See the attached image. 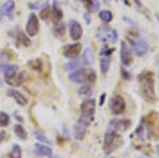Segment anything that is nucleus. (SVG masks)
Listing matches in <instances>:
<instances>
[{
    "instance_id": "bb28decb",
    "label": "nucleus",
    "mask_w": 159,
    "mask_h": 158,
    "mask_svg": "<svg viewBox=\"0 0 159 158\" xmlns=\"http://www.w3.org/2000/svg\"><path fill=\"white\" fill-rule=\"evenodd\" d=\"M81 66V62L80 61H71V62L67 63L65 65V69L67 71H71V70H75V69H79V67Z\"/></svg>"
},
{
    "instance_id": "f8f14e48",
    "label": "nucleus",
    "mask_w": 159,
    "mask_h": 158,
    "mask_svg": "<svg viewBox=\"0 0 159 158\" xmlns=\"http://www.w3.org/2000/svg\"><path fill=\"white\" fill-rule=\"evenodd\" d=\"M89 123L86 122L83 119H80L75 124V129H74V136L75 139L78 140H83L86 136V132H87V127H88Z\"/></svg>"
},
{
    "instance_id": "7ed1b4c3",
    "label": "nucleus",
    "mask_w": 159,
    "mask_h": 158,
    "mask_svg": "<svg viewBox=\"0 0 159 158\" xmlns=\"http://www.w3.org/2000/svg\"><path fill=\"white\" fill-rule=\"evenodd\" d=\"M123 144V138L120 136L117 132L115 131H108L104 137V146L103 150L105 154H110V153L115 152L116 150L119 149Z\"/></svg>"
},
{
    "instance_id": "72a5a7b5",
    "label": "nucleus",
    "mask_w": 159,
    "mask_h": 158,
    "mask_svg": "<svg viewBox=\"0 0 159 158\" xmlns=\"http://www.w3.org/2000/svg\"><path fill=\"white\" fill-rule=\"evenodd\" d=\"M43 3L42 2H37V3H29V7L32 10H36V9H40Z\"/></svg>"
},
{
    "instance_id": "0eeeda50",
    "label": "nucleus",
    "mask_w": 159,
    "mask_h": 158,
    "mask_svg": "<svg viewBox=\"0 0 159 158\" xmlns=\"http://www.w3.org/2000/svg\"><path fill=\"white\" fill-rule=\"evenodd\" d=\"M38 30H39V21H38L36 15L32 13L28 18L27 25H25V32L29 36H35L37 34Z\"/></svg>"
},
{
    "instance_id": "6e6552de",
    "label": "nucleus",
    "mask_w": 159,
    "mask_h": 158,
    "mask_svg": "<svg viewBox=\"0 0 159 158\" xmlns=\"http://www.w3.org/2000/svg\"><path fill=\"white\" fill-rule=\"evenodd\" d=\"M82 50V45L80 43H75L72 45L65 46L63 49V54L65 57L69 58V60H76L79 57L80 53Z\"/></svg>"
},
{
    "instance_id": "f704fd0d",
    "label": "nucleus",
    "mask_w": 159,
    "mask_h": 158,
    "mask_svg": "<svg viewBox=\"0 0 159 158\" xmlns=\"http://www.w3.org/2000/svg\"><path fill=\"white\" fill-rule=\"evenodd\" d=\"M121 73H122V76L125 79V80H129V79H130V75H129V73H127L126 71H125L124 69H121Z\"/></svg>"
},
{
    "instance_id": "37998d69",
    "label": "nucleus",
    "mask_w": 159,
    "mask_h": 158,
    "mask_svg": "<svg viewBox=\"0 0 159 158\" xmlns=\"http://www.w3.org/2000/svg\"><path fill=\"white\" fill-rule=\"evenodd\" d=\"M157 18H158V19H159V16H158V17H157Z\"/></svg>"
},
{
    "instance_id": "b1692460",
    "label": "nucleus",
    "mask_w": 159,
    "mask_h": 158,
    "mask_svg": "<svg viewBox=\"0 0 159 158\" xmlns=\"http://www.w3.org/2000/svg\"><path fill=\"white\" fill-rule=\"evenodd\" d=\"M99 17L101 20H103L104 22H110L112 20V14L107 10H104V11H101L99 13Z\"/></svg>"
},
{
    "instance_id": "4c0bfd02",
    "label": "nucleus",
    "mask_w": 159,
    "mask_h": 158,
    "mask_svg": "<svg viewBox=\"0 0 159 158\" xmlns=\"http://www.w3.org/2000/svg\"><path fill=\"white\" fill-rule=\"evenodd\" d=\"M92 2H93V10H98L100 7V2L98 0H92Z\"/></svg>"
},
{
    "instance_id": "a211bd4d",
    "label": "nucleus",
    "mask_w": 159,
    "mask_h": 158,
    "mask_svg": "<svg viewBox=\"0 0 159 158\" xmlns=\"http://www.w3.org/2000/svg\"><path fill=\"white\" fill-rule=\"evenodd\" d=\"M15 38H16L17 47H19V46L28 47V46L31 45V40L28 38V36L21 31V30H16V35H15Z\"/></svg>"
},
{
    "instance_id": "c03bdc74",
    "label": "nucleus",
    "mask_w": 159,
    "mask_h": 158,
    "mask_svg": "<svg viewBox=\"0 0 159 158\" xmlns=\"http://www.w3.org/2000/svg\"><path fill=\"white\" fill-rule=\"evenodd\" d=\"M78 1H79V0H78Z\"/></svg>"
},
{
    "instance_id": "4be33fe9",
    "label": "nucleus",
    "mask_w": 159,
    "mask_h": 158,
    "mask_svg": "<svg viewBox=\"0 0 159 158\" xmlns=\"http://www.w3.org/2000/svg\"><path fill=\"white\" fill-rule=\"evenodd\" d=\"M3 158H21V149L19 147V146L14 144L12 147V151Z\"/></svg>"
},
{
    "instance_id": "20e7f679",
    "label": "nucleus",
    "mask_w": 159,
    "mask_h": 158,
    "mask_svg": "<svg viewBox=\"0 0 159 158\" xmlns=\"http://www.w3.org/2000/svg\"><path fill=\"white\" fill-rule=\"evenodd\" d=\"M81 111H82V117L81 119L88 122L89 124L91 123L93 120V115L96 111V101L89 99L82 103L81 105Z\"/></svg>"
},
{
    "instance_id": "423d86ee",
    "label": "nucleus",
    "mask_w": 159,
    "mask_h": 158,
    "mask_svg": "<svg viewBox=\"0 0 159 158\" xmlns=\"http://www.w3.org/2000/svg\"><path fill=\"white\" fill-rule=\"evenodd\" d=\"M125 107H126V104H125V101L122 96L116 95L112 97L111 100H110V111H111L112 114L120 115L124 113Z\"/></svg>"
},
{
    "instance_id": "ddd939ff",
    "label": "nucleus",
    "mask_w": 159,
    "mask_h": 158,
    "mask_svg": "<svg viewBox=\"0 0 159 158\" xmlns=\"http://www.w3.org/2000/svg\"><path fill=\"white\" fill-rule=\"evenodd\" d=\"M25 79V72H16V73H14V74L4 76L6 82L9 84V85L15 86V87L21 85V84L24 83Z\"/></svg>"
},
{
    "instance_id": "9b49d317",
    "label": "nucleus",
    "mask_w": 159,
    "mask_h": 158,
    "mask_svg": "<svg viewBox=\"0 0 159 158\" xmlns=\"http://www.w3.org/2000/svg\"><path fill=\"white\" fill-rule=\"evenodd\" d=\"M111 131L115 132H125L130 126V121L129 119H116L112 120L109 124Z\"/></svg>"
},
{
    "instance_id": "f03ea898",
    "label": "nucleus",
    "mask_w": 159,
    "mask_h": 158,
    "mask_svg": "<svg viewBox=\"0 0 159 158\" xmlns=\"http://www.w3.org/2000/svg\"><path fill=\"white\" fill-rule=\"evenodd\" d=\"M69 80L76 84H87L92 85L97 80L96 72L90 68L87 69H78L69 74Z\"/></svg>"
},
{
    "instance_id": "dca6fc26",
    "label": "nucleus",
    "mask_w": 159,
    "mask_h": 158,
    "mask_svg": "<svg viewBox=\"0 0 159 158\" xmlns=\"http://www.w3.org/2000/svg\"><path fill=\"white\" fill-rule=\"evenodd\" d=\"M148 50V46L144 40H139V42L135 43L134 47H133V51L137 56H143Z\"/></svg>"
},
{
    "instance_id": "f3484780",
    "label": "nucleus",
    "mask_w": 159,
    "mask_h": 158,
    "mask_svg": "<svg viewBox=\"0 0 159 158\" xmlns=\"http://www.w3.org/2000/svg\"><path fill=\"white\" fill-rule=\"evenodd\" d=\"M7 96L12 97V98L14 99V100L16 101L19 105H21V106L27 105V103H28L27 98H25L22 93H20L19 91L15 90V89H9V90H7Z\"/></svg>"
},
{
    "instance_id": "473e14b6",
    "label": "nucleus",
    "mask_w": 159,
    "mask_h": 158,
    "mask_svg": "<svg viewBox=\"0 0 159 158\" xmlns=\"http://www.w3.org/2000/svg\"><path fill=\"white\" fill-rule=\"evenodd\" d=\"M82 1L84 2V6L88 11H92L93 10V2H92V0H82Z\"/></svg>"
},
{
    "instance_id": "9d476101",
    "label": "nucleus",
    "mask_w": 159,
    "mask_h": 158,
    "mask_svg": "<svg viewBox=\"0 0 159 158\" xmlns=\"http://www.w3.org/2000/svg\"><path fill=\"white\" fill-rule=\"evenodd\" d=\"M120 56L121 62L124 66H129L133 63V55L129 47L125 42H121V48H120Z\"/></svg>"
},
{
    "instance_id": "1a4fd4ad",
    "label": "nucleus",
    "mask_w": 159,
    "mask_h": 158,
    "mask_svg": "<svg viewBox=\"0 0 159 158\" xmlns=\"http://www.w3.org/2000/svg\"><path fill=\"white\" fill-rule=\"evenodd\" d=\"M69 30H70V37L71 39L74 40V42H78V40L81 39L82 35H83V28L80 25L79 21L76 20H70L69 22Z\"/></svg>"
},
{
    "instance_id": "7c9ffc66",
    "label": "nucleus",
    "mask_w": 159,
    "mask_h": 158,
    "mask_svg": "<svg viewBox=\"0 0 159 158\" xmlns=\"http://www.w3.org/2000/svg\"><path fill=\"white\" fill-rule=\"evenodd\" d=\"M156 116H157V115L155 113H151L150 115H148V116L145 117V122H147V124H148V125H153L156 121Z\"/></svg>"
},
{
    "instance_id": "e433bc0d",
    "label": "nucleus",
    "mask_w": 159,
    "mask_h": 158,
    "mask_svg": "<svg viewBox=\"0 0 159 158\" xmlns=\"http://www.w3.org/2000/svg\"><path fill=\"white\" fill-rule=\"evenodd\" d=\"M84 19H85L86 24H90V16H89L88 13H85V14H84Z\"/></svg>"
},
{
    "instance_id": "393cba45",
    "label": "nucleus",
    "mask_w": 159,
    "mask_h": 158,
    "mask_svg": "<svg viewBox=\"0 0 159 158\" xmlns=\"http://www.w3.org/2000/svg\"><path fill=\"white\" fill-rule=\"evenodd\" d=\"M28 65H29L33 70H37V71L42 70V68H43V62L39 60V58L30 61V62L28 63Z\"/></svg>"
},
{
    "instance_id": "c9c22d12",
    "label": "nucleus",
    "mask_w": 159,
    "mask_h": 158,
    "mask_svg": "<svg viewBox=\"0 0 159 158\" xmlns=\"http://www.w3.org/2000/svg\"><path fill=\"white\" fill-rule=\"evenodd\" d=\"M6 138H7V134L4 133L3 131H0V143L3 142L4 140H6Z\"/></svg>"
},
{
    "instance_id": "a19ab883",
    "label": "nucleus",
    "mask_w": 159,
    "mask_h": 158,
    "mask_svg": "<svg viewBox=\"0 0 159 158\" xmlns=\"http://www.w3.org/2000/svg\"><path fill=\"white\" fill-rule=\"evenodd\" d=\"M156 151H157V154L159 156V144H157V147H156Z\"/></svg>"
},
{
    "instance_id": "ea45409f",
    "label": "nucleus",
    "mask_w": 159,
    "mask_h": 158,
    "mask_svg": "<svg viewBox=\"0 0 159 158\" xmlns=\"http://www.w3.org/2000/svg\"><path fill=\"white\" fill-rule=\"evenodd\" d=\"M3 86V81L1 80V78H0V87H2Z\"/></svg>"
},
{
    "instance_id": "2f4dec72",
    "label": "nucleus",
    "mask_w": 159,
    "mask_h": 158,
    "mask_svg": "<svg viewBox=\"0 0 159 158\" xmlns=\"http://www.w3.org/2000/svg\"><path fill=\"white\" fill-rule=\"evenodd\" d=\"M35 135V138H37L39 141H43V142H46V143H50V141L48 140L47 138H46L45 136H43V134H40V133H38V132H35L34 133Z\"/></svg>"
},
{
    "instance_id": "2eb2a0df",
    "label": "nucleus",
    "mask_w": 159,
    "mask_h": 158,
    "mask_svg": "<svg viewBox=\"0 0 159 158\" xmlns=\"http://www.w3.org/2000/svg\"><path fill=\"white\" fill-rule=\"evenodd\" d=\"M63 11L58 7L57 2L54 1L53 2V7H52V11H51V19L52 22L54 25H58L63 19Z\"/></svg>"
},
{
    "instance_id": "aec40b11",
    "label": "nucleus",
    "mask_w": 159,
    "mask_h": 158,
    "mask_svg": "<svg viewBox=\"0 0 159 158\" xmlns=\"http://www.w3.org/2000/svg\"><path fill=\"white\" fill-rule=\"evenodd\" d=\"M94 62V54L93 51H92L90 48H87V49L84 51L83 54V63L87 66H91Z\"/></svg>"
},
{
    "instance_id": "6ab92c4d",
    "label": "nucleus",
    "mask_w": 159,
    "mask_h": 158,
    "mask_svg": "<svg viewBox=\"0 0 159 158\" xmlns=\"http://www.w3.org/2000/svg\"><path fill=\"white\" fill-rule=\"evenodd\" d=\"M35 153L38 156H51L52 155V150L46 146H43V144L36 143L35 144Z\"/></svg>"
},
{
    "instance_id": "f257e3e1",
    "label": "nucleus",
    "mask_w": 159,
    "mask_h": 158,
    "mask_svg": "<svg viewBox=\"0 0 159 158\" xmlns=\"http://www.w3.org/2000/svg\"><path fill=\"white\" fill-rule=\"evenodd\" d=\"M140 84V93L142 98L148 103H154L156 101L155 89H154V74L150 71H144L138 76Z\"/></svg>"
},
{
    "instance_id": "5701e85b",
    "label": "nucleus",
    "mask_w": 159,
    "mask_h": 158,
    "mask_svg": "<svg viewBox=\"0 0 159 158\" xmlns=\"http://www.w3.org/2000/svg\"><path fill=\"white\" fill-rule=\"evenodd\" d=\"M14 131H15V134H16L20 139L25 140V139L28 138V136H27V132H25V129L24 127H22L21 125H19V124H17V125H15V127H14Z\"/></svg>"
},
{
    "instance_id": "a878e982",
    "label": "nucleus",
    "mask_w": 159,
    "mask_h": 158,
    "mask_svg": "<svg viewBox=\"0 0 159 158\" xmlns=\"http://www.w3.org/2000/svg\"><path fill=\"white\" fill-rule=\"evenodd\" d=\"M54 34L56 35L57 37H63L65 35V31H66V28H65V25L61 24V25H55L54 27Z\"/></svg>"
},
{
    "instance_id": "cd10ccee",
    "label": "nucleus",
    "mask_w": 159,
    "mask_h": 158,
    "mask_svg": "<svg viewBox=\"0 0 159 158\" xmlns=\"http://www.w3.org/2000/svg\"><path fill=\"white\" fill-rule=\"evenodd\" d=\"M50 14H51L50 7L48 6H46L45 7H42V11L39 13V16H40V18L43 20H48V18L50 17Z\"/></svg>"
},
{
    "instance_id": "39448f33",
    "label": "nucleus",
    "mask_w": 159,
    "mask_h": 158,
    "mask_svg": "<svg viewBox=\"0 0 159 158\" xmlns=\"http://www.w3.org/2000/svg\"><path fill=\"white\" fill-rule=\"evenodd\" d=\"M97 36L102 43H106L110 40V42L115 43L118 39V33L116 30L111 29L108 25H104L98 29V33H97Z\"/></svg>"
},
{
    "instance_id": "58836bf2",
    "label": "nucleus",
    "mask_w": 159,
    "mask_h": 158,
    "mask_svg": "<svg viewBox=\"0 0 159 158\" xmlns=\"http://www.w3.org/2000/svg\"><path fill=\"white\" fill-rule=\"evenodd\" d=\"M105 98H106V95H105V93H103V95L101 96V98H100V105H103Z\"/></svg>"
},
{
    "instance_id": "412c9836",
    "label": "nucleus",
    "mask_w": 159,
    "mask_h": 158,
    "mask_svg": "<svg viewBox=\"0 0 159 158\" xmlns=\"http://www.w3.org/2000/svg\"><path fill=\"white\" fill-rule=\"evenodd\" d=\"M109 66H110V57L106 56V55L102 56L101 60H100V68H101V72L103 74H105L108 71Z\"/></svg>"
},
{
    "instance_id": "c85d7f7f",
    "label": "nucleus",
    "mask_w": 159,
    "mask_h": 158,
    "mask_svg": "<svg viewBox=\"0 0 159 158\" xmlns=\"http://www.w3.org/2000/svg\"><path fill=\"white\" fill-rule=\"evenodd\" d=\"M10 117L6 113H0V127H4L9 125Z\"/></svg>"
},
{
    "instance_id": "c756f323",
    "label": "nucleus",
    "mask_w": 159,
    "mask_h": 158,
    "mask_svg": "<svg viewBox=\"0 0 159 158\" xmlns=\"http://www.w3.org/2000/svg\"><path fill=\"white\" fill-rule=\"evenodd\" d=\"M79 93H81L82 96H87V95H91V87H90V85H84V86H82L81 88H80V90H79Z\"/></svg>"
},
{
    "instance_id": "4468645a",
    "label": "nucleus",
    "mask_w": 159,
    "mask_h": 158,
    "mask_svg": "<svg viewBox=\"0 0 159 158\" xmlns=\"http://www.w3.org/2000/svg\"><path fill=\"white\" fill-rule=\"evenodd\" d=\"M14 9H15V2L13 0H7V2H4L3 6L0 9V19L3 18L6 15L10 16V18H11V14L14 12Z\"/></svg>"
},
{
    "instance_id": "79ce46f5",
    "label": "nucleus",
    "mask_w": 159,
    "mask_h": 158,
    "mask_svg": "<svg viewBox=\"0 0 159 158\" xmlns=\"http://www.w3.org/2000/svg\"><path fill=\"white\" fill-rule=\"evenodd\" d=\"M51 158H58L57 156H53V157H51Z\"/></svg>"
}]
</instances>
